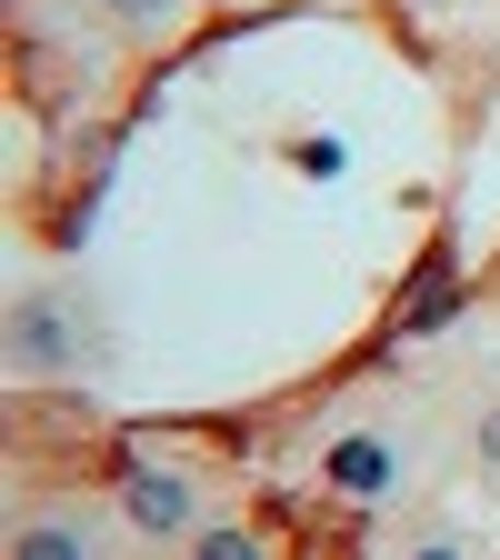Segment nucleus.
<instances>
[{"mask_svg": "<svg viewBox=\"0 0 500 560\" xmlns=\"http://www.w3.org/2000/svg\"><path fill=\"white\" fill-rule=\"evenodd\" d=\"M190 560H270V540L251 521H200L190 530Z\"/></svg>", "mask_w": 500, "mask_h": 560, "instance_id": "obj_5", "label": "nucleus"}, {"mask_svg": "<svg viewBox=\"0 0 500 560\" xmlns=\"http://www.w3.org/2000/svg\"><path fill=\"white\" fill-rule=\"evenodd\" d=\"M0 361H11L21 381H50V371H81L91 361V320L70 291H21L11 320H0Z\"/></svg>", "mask_w": 500, "mask_h": 560, "instance_id": "obj_1", "label": "nucleus"}, {"mask_svg": "<svg viewBox=\"0 0 500 560\" xmlns=\"http://www.w3.org/2000/svg\"><path fill=\"white\" fill-rule=\"evenodd\" d=\"M400 560H470V540H461V530H420Z\"/></svg>", "mask_w": 500, "mask_h": 560, "instance_id": "obj_8", "label": "nucleus"}, {"mask_svg": "<svg viewBox=\"0 0 500 560\" xmlns=\"http://www.w3.org/2000/svg\"><path fill=\"white\" fill-rule=\"evenodd\" d=\"M11 560H101V550H91V530H81V521H60V511H50V521H21Z\"/></svg>", "mask_w": 500, "mask_h": 560, "instance_id": "obj_4", "label": "nucleus"}, {"mask_svg": "<svg viewBox=\"0 0 500 560\" xmlns=\"http://www.w3.org/2000/svg\"><path fill=\"white\" fill-rule=\"evenodd\" d=\"M451 311H461V280H451V260H431V291H420V301L400 311V330H441Z\"/></svg>", "mask_w": 500, "mask_h": 560, "instance_id": "obj_6", "label": "nucleus"}, {"mask_svg": "<svg viewBox=\"0 0 500 560\" xmlns=\"http://www.w3.org/2000/svg\"><path fill=\"white\" fill-rule=\"evenodd\" d=\"M120 511H130V530H151V540H181V530H200V490H190L181 470H151V460H130V470H120Z\"/></svg>", "mask_w": 500, "mask_h": 560, "instance_id": "obj_2", "label": "nucleus"}, {"mask_svg": "<svg viewBox=\"0 0 500 560\" xmlns=\"http://www.w3.org/2000/svg\"><path fill=\"white\" fill-rule=\"evenodd\" d=\"M321 470H330V490H350V501H381V490L400 480V451H391V441H371V431H350V441H330V451H321Z\"/></svg>", "mask_w": 500, "mask_h": 560, "instance_id": "obj_3", "label": "nucleus"}, {"mask_svg": "<svg viewBox=\"0 0 500 560\" xmlns=\"http://www.w3.org/2000/svg\"><path fill=\"white\" fill-rule=\"evenodd\" d=\"M470 451H480V470H490V480H500V400H490V410H480V431H470Z\"/></svg>", "mask_w": 500, "mask_h": 560, "instance_id": "obj_9", "label": "nucleus"}, {"mask_svg": "<svg viewBox=\"0 0 500 560\" xmlns=\"http://www.w3.org/2000/svg\"><path fill=\"white\" fill-rule=\"evenodd\" d=\"M111 21H130V31H161V21H181V0H111Z\"/></svg>", "mask_w": 500, "mask_h": 560, "instance_id": "obj_7", "label": "nucleus"}]
</instances>
